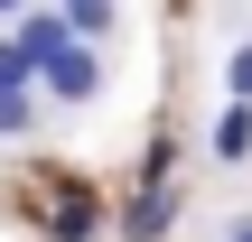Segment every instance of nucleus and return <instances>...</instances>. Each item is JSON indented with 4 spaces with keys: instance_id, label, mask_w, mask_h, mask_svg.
I'll use <instances>...</instances> for the list:
<instances>
[{
    "instance_id": "nucleus-1",
    "label": "nucleus",
    "mask_w": 252,
    "mask_h": 242,
    "mask_svg": "<svg viewBox=\"0 0 252 242\" xmlns=\"http://www.w3.org/2000/svg\"><path fill=\"white\" fill-rule=\"evenodd\" d=\"M103 84H112V56H103V47H75V37H65V47H56V56L37 65V84H28V93H37L47 112H94V103H103Z\"/></svg>"
},
{
    "instance_id": "nucleus-2",
    "label": "nucleus",
    "mask_w": 252,
    "mask_h": 242,
    "mask_svg": "<svg viewBox=\"0 0 252 242\" xmlns=\"http://www.w3.org/2000/svg\"><path fill=\"white\" fill-rule=\"evenodd\" d=\"M178 205H187V187H178V177H140V187L122 196L112 233H122V242H159V233H178Z\"/></svg>"
},
{
    "instance_id": "nucleus-3",
    "label": "nucleus",
    "mask_w": 252,
    "mask_h": 242,
    "mask_svg": "<svg viewBox=\"0 0 252 242\" xmlns=\"http://www.w3.org/2000/svg\"><path fill=\"white\" fill-rule=\"evenodd\" d=\"M112 233V215H103V196H84V187H65L56 205H47V242H103Z\"/></svg>"
},
{
    "instance_id": "nucleus-4",
    "label": "nucleus",
    "mask_w": 252,
    "mask_h": 242,
    "mask_svg": "<svg viewBox=\"0 0 252 242\" xmlns=\"http://www.w3.org/2000/svg\"><path fill=\"white\" fill-rule=\"evenodd\" d=\"M206 159L215 168H252V103H224L206 121Z\"/></svg>"
},
{
    "instance_id": "nucleus-5",
    "label": "nucleus",
    "mask_w": 252,
    "mask_h": 242,
    "mask_svg": "<svg viewBox=\"0 0 252 242\" xmlns=\"http://www.w3.org/2000/svg\"><path fill=\"white\" fill-rule=\"evenodd\" d=\"M9 47H19V56H28V84H37V65H47V56H56V47H65V19H56V9H47V0H37V9H28V19H9Z\"/></svg>"
},
{
    "instance_id": "nucleus-6",
    "label": "nucleus",
    "mask_w": 252,
    "mask_h": 242,
    "mask_svg": "<svg viewBox=\"0 0 252 242\" xmlns=\"http://www.w3.org/2000/svg\"><path fill=\"white\" fill-rule=\"evenodd\" d=\"M47 9L65 19V37H75V47H103V37L122 28V0H47Z\"/></svg>"
},
{
    "instance_id": "nucleus-7",
    "label": "nucleus",
    "mask_w": 252,
    "mask_h": 242,
    "mask_svg": "<svg viewBox=\"0 0 252 242\" xmlns=\"http://www.w3.org/2000/svg\"><path fill=\"white\" fill-rule=\"evenodd\" d=\"M37 121H47V103H37V93H0V140H28Z\"/></svg>"
},
{
    "instance_id": "nucleus-8",
    "label": "nucleus",
    "mask_w": 252,
    "mask_h": 242,
    "mask_svg": "<svg viewBox=\"0 0 252 242\" xmlns=\"http://www.w3.org/2000/svg\"><path fill=\"white\" fill-rule=\"evenodd\" d=\"M224 103H252V37L224 47Z\"/></svg>"
},
{
    "instance_id": "nucleus-9",
    "label": "nucleus",
    "mask_w": 252,
    "mask_h": 242,
    "mask_svg": "<svg viewBox=\"0 0 252 242\" xmlns=\"http://www.w3.org/2000/svg\"><path fill=\"white\" fill-rule=\"evenodd\" d=\"M0 93H28V56L9 47V28H0Z\"/></svg>"
},
{
    "instance_id": "nucleus-10",
    "label": "nucleus",
    "mask_w": 252,
    "mask_h": 242,
    "mask_svg": "<svg viewBox=\"0 0 252 242\" xmlns=\"http://www.w3.org/2000/svg\"><path fill=\"white\" fill-rule=\"evenodd\" d=\"M215 242H252V215H234V224H224V233H215Z\"/></svg>"
},
{
    "instance_id": "nucleus-11",
    "label": "nucleus",
    "mask_w": 252,
    "mask_h": 242,
    "mask_svg": "<svg viewBox=\"0 0 252 242\" xmlns=\"http://www.w3.org/2000/svg\"><path fill=\"white\" fill-rule=\"evenodd\" d=\"M28 9H37V0H0V19H28Z\"/></svg>"
}]
</instances>
